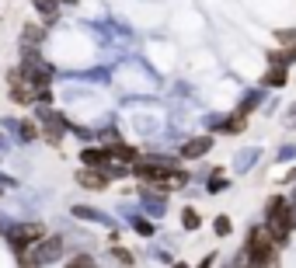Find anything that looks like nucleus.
<instances>
[{
  "label": "nucleus",
  "instance_id": "1",
  "mask_svg": "<svg viewBox=\"0 0 296 268\" xmlns=\"http://www.w3.org/2000/svg\"><path fill=\"white\" fill-rule=\"evenodd\" d=\"M268 230L275 233V240H286V237H289V230H293V212H289V205H286L282 199H275V202H272Z\"/></svg>",
  "mask_w": 296,
  "mask_h": 268
},
{
  "label": "nucleus",
  "instance_id": "2",
  "mask_svg": "<svg viewBox=\"0 0 296 268\" xmlns=\"http://www.w3.org/2000/svg\"><path fill=\"white\" fill-rule=\"evenodd\" d=\"M247 258H251L254 265L272 261V237H268V230H254V233H251V240H247Z\"/></svg>",
  "mask_w": 296,
  "mask_h": 268
},
{
  "label": "nucleus",
  "instance_id": "3",
  "mask_svg": "<svg viewBox=\"0 0 296 268\" xmlns=\"http://www.w3.org/2000/svg\"><path fill=\"white\" fill-rule=\"evenodd\" d=\"M46 233V226L42 223H28V226H21V230H14V237H11V244H14V251H25L32 240H39Z\"/></svg>",
  "mask_w": 296,
  "mask_h": 268
},
{
  "label": "nucleus",
  "instance_id": "4",
  "mask_svg": "<svg viewBox=\"0 0 296 268\" xmlns=\"http://www.w3.org/2000/svg\"><path fill=\"white\" fill-rule=\"evenodd\" d=\"M77 181L87 185V188H105V185H108V174H101V171H80Z\"/></svg>",
  "mask_w": 296,
  "mask_h": 268
},
{
  "label": "nucleus",
  "instance_id": "5",
  "mask_svg": "<svg viewBox=\"0 0 296 268\" xmlns=\"http://www.w3.org/2000/svg\"><path fill=\"white\" fill-rule=\"evenodd\" d=\"M209 146H213V136H199V139L185 143V150H181V153H185V157H199V153H206Z\"/></svg>",
  "mask_w": 296,
  "mask_h": 268
},
{
  "label": "nucleus",
  "instance_id": "6",
  "mask_svg": "<svg viewBox=\"0 0 296 268\" xmlns=\"http://www.w3.org/2000/svg\"><path fill=\"white\" fill-rule=\"evenodd\" d=\"M108 160V153L105 150H84V164H94V167H101Z\"/></svg>",
  "mask_w": 296,
  "mask_h": 268
},
{
  "label": "nucleus",
  "instance_id": "7",
  "mask_svg": "<svg viewBox=\"0 0 296 268\" xmlns=\"http://www.w3.org/2000/svg\"><path fill=\"white\" fill-rule=\"evenodd\" d=\"M268 84H272V87H282V84H286V70L275 67L272 73H268Z\"/></svg>",
  "mask_w": 296,
  "mask_h": 268
},
{
  "label": "nucleus",
  "instance_id": "8",
  "mask_svg": "<svg viewBox=\"0 0 296 268\" xmlns=\"http://www.w3.org/2000/svg\"><path fill=\"white\" fill-rule=\"evenodd\" d=\"M181 219H185V226H188V230H195V226H199V216H195V209H185V212H181Z\"/></svg>",
  "mask_w": 296,
  "mask_h": 268
},
{
  "label": "nucleus",
  "instance_id": "9",
  "mask_svg": "<svg viewBox=\"0 0 296 268\" xmlns=\"http://www.w3.org/2000/svg\"><path fill=\"white\" fill-rule=\"evenodd\" d=\"M21 133H25V139H35V126H32V122H25V126H21Z\"/></svg>",
  "mask_w": 296,
  "mask_h": 268
}]
</instances>
